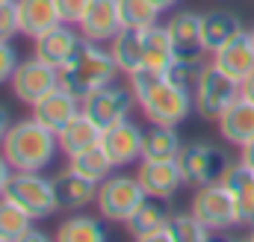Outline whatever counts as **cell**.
<instances>
[{
	"mask_svg": "<svg viewBox=\"0 0 254 242\" xmlns=\"http://www.w3.org/2000/svg\"><path fill=\"white\" fill-rule=\"evenodd\" d=\"M130 89H133L136 104L142 107V113L148 116L151 124L178 127L195 110V98L190 89H184V86L172 83L166 74H157L148 68H139L130 74Z\"/></svg>",
	"mask_w": 254,
	"mask_h": 242,
	"instance_id": "1",
	"label": "cell"
},
{
	"mask_svg": "<svg viewBox=\"0 0 254 242\" xmlns=\"http://www.w3.org/2000/svg\"><path fill=\"white\" fill-rule=\"evenodd\" d=\"M116 74H119V65L113 60L110 48H104L101 42L80 39L74 57L60 68V86L83 104L89 95L110 86L116 80Z\"/></svg>",
	"mask_w": 254,
	"mask_h": 242,
	"instance_id": "2",
	"label": "cell"
},
{
	"mask_svg": "<svg viewBox=\"0 0 254 242\" xmlns=\"http://www.w3.org/2000/svg\"><path fill=\"white\" fill-rule=\"evenodd\" d=\"M60 136L36 119L15 121L6 133L3 154L15 172H42L57 160Z\"/></svg>",
	"mask_w": 254,
	"mask_h": 242,
	"instance_id": "3",
	"label": "cell"
},
{
	"mask_svg": "<svg viewBox=\"0 0 254 242\" xmlns=\"http://www.w3.org/2000/svg\"><path fill=\"white\" fill-rule=\"evenodd\" d=\"M178 163H181V172H184V183L192 186V189H201V186L219 183L225 178V172L231 166V157L219 145L190 142V145H184Z\"/></svg>",
	"mask_w": 254,
	"mask_h": 242,
	"instance_id": "4",
	"label": "cell"
},
{
	"mask_svg": "<svg viewBox=\"0 0 254 242\" xmlns=\"http://www.w3.org/2000/svg\"><path fill=\"white\" fill-rule=\"evenodd\" d=\"M237 95H240V83H237L231 74H225L216 62H210V65L201 68L198 83H195V89H192L195 113L207 121H216Z\"/></svg>",
	"mask_w": 254,
	"mask_h": 242,
	"instance_id": "5",
	"label": "cell"
},
{
	"mask_svg": "<svg viewBox=\"0 0 254 242\" xmlns=\"http://www.w3.org/2000/svg\"><path fill=\"white\" fill-rule=\"evenodd\" d=\"M6 198H12L33 219H48L60 210L54 181H48L42 172H15L6 189Z\"/></svg>",
	"mask_w": 254,
	"mask_h": 242,
	"instance_id": "6",
	"label": "cell"
},
{
	"mask_svg": "<svg viewBox=\"0 0 254 242\" xmlns=\"http://www.w3.org/2000/svg\"><path fill=\"white\" fill-rule=\"evenodd\" d=\"M142 198H145V189H142V183H139L136 175L133 178L130 175H110L107 181L98 183L95 204H98V210H101L104 219H110V222H127L133 216V210L142 204Z\"/></svg>",
	"mask_w": 254,
	"mask_h": 242,
	"instance_id": "7",
	"label": "cell"
},
{
	"mask_svg": "<svg viewBox=\"0 0 254 242\" xmlns=\"http://www.w3.org/2000/svg\"><path fill=\"white\" fill-rule=\"evenodd\" d=\"M192 213L198 216V222L213 234V231H228L234 225H240L237 216V204L231 198V192L225 189V183H210L201 186L192 198Z\"/></svg>",
	"mask_w": 254,
	"mask_h": 242,
	"instance_id": "8",
	"label": "cell"
},
{
	"mask_svg": "<svg viewBox=\"0 0 254 242\" xmlns=\"http://www.w3.org/2000/svg\"><path fill=\"white\" fill-rule=\"evenodd\" d=\"M9 83H12L15 98H18L21 104L33 107V104H39L48 92H54V89L60 86V68H54L51 62L39 60V57L33 54L30 60L18 62V68H15V74H12Z\"/></svg>",
	"mask_w": 254,
	"mask_h": 242,
	"instance_id": "9",
	"label": "cell"
},
{
	"mask_svg": "<svg viewBox=\"0 0 254 242\" xmlns=\"http://www.w3.org/2000/svg\"><path fill=\"white\" fill-rule=\"evenodd\" d=\"M133 104H136L133 89H125V86L110 83V86L98 89L95 95H89V98L83 101V113L95 121L101 130H107V127L119 124V121L130 119Z\"/></svg>",
	"mask_w": 254,
	"mask_h": 242,
	"instance_id": "10",
	"label": "cell"
},
{
	"mask_svg": "<svg viewBox=\"0 0 254 242\" xmlns=\"http://www.w3.org/2000/svg\"><path fill=\"white\" fill-rule=\"evenodd\" d=\"M172 219V207L169 198H157V195H145L142 204L133 210V216L127 219V231L142 242H169L166 225Z\"/></svg>",
	"mask_w": 254,
	"mask_h": 242,
	"instance_id": "11",
	"label": "cell"
},
{
	"mask_svg": "<svg viewBox=\"0 0 254 242\" xmlns=\"http://www.w3.org/2000/svg\"><path fill=\"white\" fill-rule=\"evenodd\" d=\"M142 139H145V130L130 119L119 121L101 133V145L116 163V169H125L142 160Z\"/></svg>",
	"mask_w": 254,
	"mask_h": 242,
	"instance_id": "12",
	"label": "cell"
},
{
	"mask_svg": "<svg viewBox=\"0 0 254 242\" xmlns=\"http://www.w3.org/2000/svg\"><path fill=\"white\" fill-rule=\"evenodd\" d=\"M80 36L89 42L110 45L116 33L122 30V15H119V0H89L83 18H80Z\"/></svg>",
	"mask_w": 254,
	"mask_h": 242,
	"instance_id": "13",
	"label": "cell"
},
{
	"mask_svg": "<svg viewBox=\"0 0 254 242\" xmlns=\"http://www.w3.org/2000/svg\"><path fill=\"white\" fill-rule=\"evenodd\" d=\"M136 178L145 195H157V198H172L184 186V172L178 160H139Z\"/></svg>",
	"mask_w": 254,
	"mask_h": 242,
	"instance_id": "14",
	"label": "cell"
},
{
	"mask_svg": "<svg viewBox=\"0 0 254 242\" xmlns=\"http://www.w3.org/2000/svg\"><path fill=\"white\" fill-rule=\"evenodd\" d=\"M166 27H169V33H172L178 60L201 62V57L207 54V51H204V39H201V15H198V12H190V9L175 12Z\"/></svg>",
	"mask_w": 254,
	"mask_h": 242,
	"instance_id": "15",
	"label": "cell"
},
{
	"mask_svg": "<svg viewBox=\"0 0 254 242\" xmlns=\"http://www.w3.org/2000/svg\"><path fill=\"white\" fill-rule=\"evenodd\" d=\"M216 124L228 145H237V148L246 145L249 139H254V101L246 95H237L225 107V113L216 119Z\"/></svg>",
	"mask_w": 254,
	"mask_h": 242,
	"instance_id": "16",
	"label": "cell"
},
{
	"mask_svg": "<svg viewBox=\"0 0 254 242\" xmlns=\"http://www.w3.org/2000/svg\"><path fill=\"white\" fill-rule=\"evenodd\" d=\"M213 62L231 74L237 83H243L249 74L254 71V42H252V30H243L237 33L228 45H222L216 54H213Z\"/></svg>",
	"mask_w": 254,
	"mask_h": 242,
	"instance_id": "17",
	"label": "cell"
},
{
	"mask_svg": "<svg viewBox=\"0 0 254 242\" xmlns=\"http://www.w3.org/2000/svg\"><path fill=\"white\" fill-rule=\"evenodd\" d=\"M80 110H83V104H80L71 92H65L63 86H57V89L48 92L39 104H33V119L42 121L45 127H51L54 133H60Z\"/></svg>",
	"mask_w": 254,
	"mask_h": 242,
	"instance_id": "18",
	"label": "cell"
},
{
	"mask_svg": "<svg viewBox=\"0 0 254 242\" xmlns=\"http://www.w3.org/2000/svg\"><path fill=\"white\" fill-rule=\"evenodd\" d=\"M225 189L231 192L234 204H237V216H240V225H254V169H249L243 160L240 163H231L228 172H225Z\"/></svg>",
	"mask_w": 254,
	"mask_h": 242,
	"instance_id": "19",
	"label": "cell"
},
{
	"mask_svg": "<svg viewBox=\"0 0 254 242\" xmlns=\"http://www.w3.org/2000/svg\"><path fill=\"white\" fill-rule=\"evenodd\" d=\"M18 24H21V36L39 39L42 33L54 30L57 24H65V21L60 15L57 0H18Z\"/></svg>",
	"mask_w": 254,
	"mask_h": 242,
	"instance_id": "20",
	"label": "cell"
},
{
	"mask_svg": "<svg viewBox=\"0 0 254 242\" xmlns=\"http://www.w3.org/2000/svg\"><path fill=\"white\" fill-rule=\"evenodd\" d=\"M80 39H83V36H77V33L71 30V24H57L54 30H48V33H42L39 39H33V42H36V51H33V54H36L39 60L51 62L54 68H63L65 62L74 57Z\"/></svg>",
	"mask_w": 254,
	"mask_h": 242,
	"instance_id": "21",
	"label": "cell"
},
{
	"mask_svg": "<svg viewBox=\"0 0 254 242\" xmlns=\"http://www.w3.org/2000/svg\"><path fill=\"white\" fill-rule=\"evenodd\" d=\"M243 21L234 9H210L201 15V39H204V51L216 54L222 45H228L237 33H243Z\"/></svg>",
	"mask_w": 254,
	"mask_h": 242,
	"instance_id": "22",
	"label": "cell"
},
{
	"mask_svg": "<svg viewBox=\"0 0 254 242\" xmlns=\"http://www.w3.org/2000/svg\"><path fill=\"white\" fill-rule=\"evenodd\" d=\"M54 189H57V201L60 210H83L98 198V183L65 169L63 175L54 178Z\"/></svg>",
	"mask_w": 254,
	"mask_h": 242,
	"instance_id": "23",
	"label": "cell"
},
{
	"mask_svg": "<svg viewBox=\"0 0 254 242\" xmlns=\"http://www.w3.org/2000/svg\"><path fill=\"white\" fill-rule=\"evenodd\" d=\"M110 54L119 65L122 74H133L139 68H145V30H130L122 27L116 33V39L110 42Z\"/></svg>",
	"mask_w": 254,
	"mask_h": 242,
	"instance_id": "24",
	"label": "cell"
},
{
	"mask_svg": "<svg viewBox=\"0 0 254 242\" xmlns=\"http://www.w3.org/2000/svg\"><path fill=\"white\" fill-rule=\"evenodd\" d=\"M101 133H104V130L80 110V113L57 133V136H60V151L68 154V157H74V154H80V151L98 145V142H101Z\"/></svg>",
	"mask_w": 254,
	"mask_h": 242,
	"instance_id": "25",
	"label": "cell"
},
{
	"mask_svg": "<svg viewBox=\"0 0 254 242\" xmlns=\"http://www.w3.org/2000/svg\"><path fill=\"white\" fill-rule=\"evenodd\" d=\"M184 151V142L178 136V127L172 124H151L142 139V160H178Z\"/></svg>",
	"mask_w": 254,
	"mask_h": 242,
	"instance_id": "26",
	"label": "cell"
},
{
	"mask_svg": "<svg viewBox=\"0 0 254 242\" xmlns=\"http://www.w3.org/2000/svg\"><path fill=\"white\" fill-rule=\"evenodd\" d=\"M178 60L175 54V42H172V33L169 27H148L145 30V68L148 71H157V74H166Z\"/></svg>",
	"mask_w": 254,
	"mask_h": 242,
	"instance_id": "27",
	"label": "cell"
},
{
	"mask_svg": "<svg viewBox=\"0 0 254 242\" xmlns=\"http://www.w3.org/2000/svg\"><path fill=\"white\" fill-rule=\"evenodd\" d=\"M68 169L77 172V175H83V178H89V181L101 183V181H107V178L113 175L116 163L110 160V154H107L104 145L98 142V145H92V148H86V151L68 157Z\"/></svg>",
	"mask_w": 254,
	"mask_h": 242,
	"instance_id": "28",
	"label": "cell"
},
{
	"mask_svg": "<svg viewBox=\"0 0 254 242\" xmlns=\"http://www.w3.org/2000/svg\"><path fill=\"white\" fill-rule=\"evenodd\" d=\"M33 216L21 210L12 198H0V242H21L33 234Z\"/></svg>",
	"mask_w": 254,
	"mask_h": 242,
	"instance_id": "29",
	"label": "cell"
},
{
	"mask_svg": "<svg viewBox=\"0 0 254 242\" xmlns=\"http://www.w3.org/2000/svg\"><path fill=\"white\" fill-rule=\"evenodd\" d=\"M57 240L63 242H104L107 231L98 219L92 216H71L57 228Z\"/></svg>",
	"mask_w": 254,
	"mask_h": 242,
	"instance_id": "30",
	"label": "cell"
},
{
	"mask_svg": "<svg viewBox=\"0 0 254 242\" xmlns=\"http://www.w3.org/2000/svg\"><path fill=\"white\" fill-rule=\"evenodd\" d=\"M119 15H122V27L130 30H148L157 24L160 9L151 0H119Z\"/></svg>",
	"mask_w": 254,
	"mask_h": 242,
	"instance_id": "31",
	"label": "cell"
},
{
	"mask_svg": "<svg viewBox=\"0 0 254 242\" xmlns=\"http://www.w3.org/2000/svg\"><path fill=\"white\" fill-rule=\"evenodd\" d=\"M166 234H169V242H204L210 237V231L198 222L195 213H175L166 225Z\"/></svg>",
	"mask_w": 254,
	"mask_h": 242,
	"instance_id": "32",
	"label": "cell"
},
{
	"mask_svg": "<svg viewBox=\"0 0 254 242\" xmlns=\"http://www.w3.org/2000/svg\"><path fill=\"white\" fill-rule=\"evenodd\" d=\"M201 68H204V62H192V60H175V65L166 71V77L172 80V83H178V86H184V89H195V83H198V74H201Z\"/></svg>",
	"mask_w": 254,
	"mask_h": 242,
	"instance_id": "33",
	"label": "cell"
},
{
	"mask_svg": "<svg viewBox=\"0 0 254 242\" xmlns=\"http://www.w3.org/2000/svg\"><path fill=\"white\" fill-rule=\"evenodd\" d=\"M18 33V0H0V42H12Z\"/></svg>",
	"mask_w": 254,
	"mask_h": 242,
	"instance_id": "34",
	"label": "cell"
},
{
	"mask_svg": "<svg viewBox=\"0 0 254 242\" xmlns=\"http://www.w3.org/2000/svg\"><path fill=\"white\" fill-rule=\"evenodd\" d=\"M18 51L12 48V42H0V83H9L15 68H18Z\"/></svg>",
	"mask_w": 254,
	"mask_h": 242,
	"instance_id": "35",
	"label": "cell"
},
{
	"mask_svg": "<svg viewBox=\"0 0 254 242\" xmlns=\"http://www.w3.org/2000/svg\"><path fill=\"white\" fill-rule=\"evenodd\" d=\"M57 6H60V15H63L65 24H80L89 0H57Z\"/></svg>",
	"mask_w": 254,
	"mask_h": 242,
	"instance_id": "36",
	"label": "cell"
},
{
	"mask_svg": "<svg viewBox=\"0 0 254 242\" xmlns=\"http://www.w3.org/2000/svg\"><path fill=\"white\" fill-rule=\"evenodd\" d=\"M12 175H15V169H12V163L6 160V154L0 151V198L6 195V189H9V181H12Z\"/></svg>",
	"mask_w": 254,
	"mask_h": 242,
	"instance_id": "37",
	"label": "cell"
},
{
	"mask_svg": "<svg viewBox=\"0 0 254 242\" xmlns=\"http://www.w3.org/2000/svg\"><path fill=\"white\" fill-rule=\"evenodd\" d=\"M240 160H243L249 169H254V139H249L246 145H240Z\"/></svg>",
	"mask_w": 254,
	"mask_h": 242,
	"instance_id": "38",
	"label": "cell"
},
{
	"mask_svg": "<svg viewBox=\"0 0 254 242\" xmlns=\"http://www.w3.org/2000/svg\"><path fill=\"white\" fill-rule=\"evenodd\" d=\"M9 127H12L9 110H6V107H0V148H3V142H6V133H9Z\"/></svg>",
	"mask_w": 254,
	"mask_h": 242,
	"instance_id": "39",
	"label": "cell"
},
{
	"mask_svg": "<svg viewBox=\"0 0 254 242\" xmlns=\"http://www.w3.org/2000/svg\"><path fill=\"white\" fill-rule=\"evenodd\" d=\"M240 95H246V98H252V101H254V71L243 80V83H240Z\"/></svg>",
	"mask_w": 254,
	"mask_h": 242,
	"instance_id": "40",
	"label": "cell"
},
{
	"mask_svg": "<svg viewBox=\"0 0 254 242\" xmlns=\"http://www.w3.org/2000/svg\"><path fill=\"white\" fill-rule=\"evenodd\" d=\"M151 3H154V6H157L160 12H166V9H172V6H175L178 0H151Z\"/></svg>",
	"mask_w": 254,
	"mask_h": 242,
	"instance_id": "41",
	"label": "cell"
},
{
	"mask_svg": "<svg viewBox=\"0 0 254 242\" xmlns=\"http://www.w3.org/2000/svg\"><path fill=\"white\" fill-rule=\"evenodd\" d=\"M252 240H254V225H252Z\"/></svg>",
	"mask_w": 254,
	"mask_h": 242,
	"instance_id": "42",
	"label": "cell"
},
{
	"mask_svg": "<svg viewBox=\"0 0 254 242\" xmlns=\"http://www.w3.org/2000/svg\"><path fill=\"white\" fill-rule=\"evenodd\" d=\"M252 42H254V27H252Z\"/></svg>",
	"mask_w": 254,
	"mask_h": 242,
	"instance_id": "43",
	"label": "cell"
}]
</instances>
